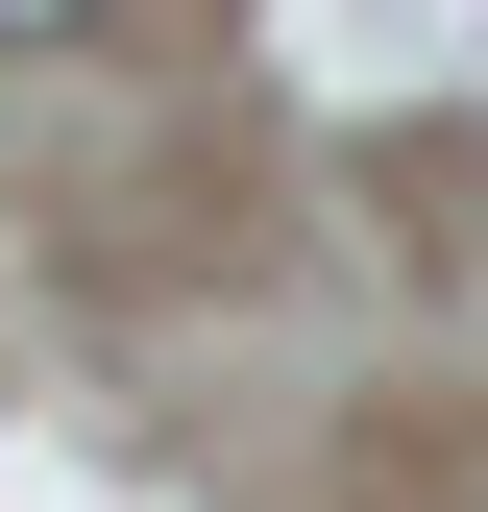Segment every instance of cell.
<instances>
[{
    "instance_id": "1",
    "label": "cell",
    "mask_w": 488,
    "mask_h": 512,
    "mask_svg": "<svg viewBox=\"0 0 488 512\" xmlns=\"http://www.w3.org/2000/svg\"><path fill=\"white\" fill-rule=\"evenodd\" d=\"M49 25H98V0H0V49H49Z\"/></svg>"
}]
</instances>
